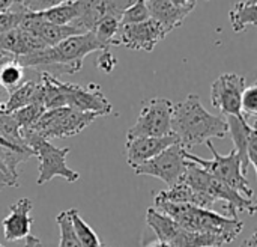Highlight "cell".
I'll return each mask as SVG.
<instances>
[{
    "label": "cell",
    "instance_id": "32",
    "mask_svg": "<svg viewBox=\"0 0 257 247\" xmlns=\"http://www.w3.org/2000/svg\"><path fill=\"white\" fill-rule=\"evenodd\" d=\"M241 113L242 116L251 118L256 122L257 115V85L247 86L242 92V98H241Z\"/></svg>",
    "mask_w": 257,
    "mask_h": 247
},
{
    "label": "cell",
    "instance_id": "33",
    "mask_svg": "<svg viewBox=\"0 0 257 247\" xmlns=\"http://www.w3.org/2000/svg\"><path fill=\"white\" fill-rule=\"evenodd\" d=\"M72 0H17V3L26 11V12H42L50 8L68 3Z\"/></svg>",
    "mask_w": 257,
    "mask_h": 247
},
{
    "label": "cell",
    "instance_id": "20",
    "mask_svg": "<svg viewBox=\"0 0 257 247\" xmlns=\"http://www.w3.org/2000/svg\"><path fill=\"white\" fill-rule=\"evenodd\" d=\"M224 118L227 122V133H230L233 145H235L233 149L236 151L239 161H241L242 175L247 177L248 169H250V163L247 157V146H248L250 136L256 130V127L248 124V121L244 116H224Z\"/></svg>",
    "mask_w": 257,
    "mask_h": 247
},
{
    "label": "cell",
    "instance_id": "15",
    "mask_svg": "<svg viewBox=\"0 0 257 247\" xmlns=\"http://www.w3.org/2000/svg\"><path fill=\"white\" fill-rule=\"evenodd\" d=\"M32 208L33 202L29 198H21L9 207V214L2 220L3 237L6 241L26 240V247H41V241L32 235Z\"/></svg>",
    "mask_w": 257,
    "mask_h": 247
},
{
    "label": "cell",
    "instance_id": "6",
    "mask_svg": "<svg viewBox=\"0 0 257 247\" xmlns=\"http://www.w3.org/2000/svg\"><path fill=\"white\" fill-rule=\"evenodd\" d=\"M205 145L211 149V152L214 155L212 160H205L196 154H191L190 151L187 152V160L196 163L197 166H200L202 169L209 172L212 177H215L217 180H220L221 183H224L226 186H229L230 189H233L244 198L253 199L254 190H253L250 181L247 180V177L242 175L241 161H239L236 151L232 149L227 155H221V154H218V151L215 149V146L211 140L206 142Z\"/></svg>",
    "mask_w": 257,
    "mask_h": 247
},
{
    "label": "cell",
    "instance_id": "4",
    "mask_svg": "<svg viewBox=\"0 0 257 247\" xmlns=\"http://www.w3.org/2000/svg\"><path fill=\"white\" fill-rule=\"evenodd\" d=\"M20 133L23 143L33 151L35 157L39 158V175L36 180L38 186H44L56 177H60L68 183H75L80 180V174L66 164V157L71 152V148H57L32 128H21Z\"/></svg>",
    "mask_w": 257,
    "mask_h": 247
},
{
    "label": "cell",
    "instance_id": "21",
    "mask_svg": "<svg viewBox=\"0 0 257 247\" xmlns=\"http://www.w3.org/2000/svg\"><path fill=\"white\" fill-rule=\"evenodd\" d=\"M32 103H41V83L35 80H24L23 85L9 92V98L3 109L6 113H12Z\"/></svg>",
    "mask_w": 257,
    "mask_h": 247
},
{
    "label": "cell",
    "instance_id": "17",
    "mask_svg": "<svg viewBox=\"0 0 257 247\" xmlns=\"http://www.w3.org/2000/svg\"><path fill=\"white\" fill-rule=\"evenodd\" d=\"M44 48H47V45L42 42L38 33L23 26H18L0 36V50L14 59L36 53Z\"/></svg>",
    "mask_w": 257,
    "mask_h": 247
},
{
    "label": "cell",
    "instance_id": "34",
    "mask_svg": "<svg viewBox=\"0 0 257 247\" xmlns=\"http://www.w3.org/2000/svg\"><path fill=\"white\" fill-rule=\"evenodd\" d=\"M117 65V59L110 53V48L101 50L98 57H96V68L105 74H110Z\"/></svg>",
    "mask_w": 257,
    "mask_h": 247
},
{
    "label": "cell",
    "instance_id": "11",
    "mask_svg": "<svg viewBox=\"0 0 257 247\" xmlns=\"http://www.w3.org/2000/svg\"><path fill=\"white\" fill-rule=\"evenodd\" d=\"M63 100H65V107H69L77 112L83 113H95L99 118L107 116L111 113L113 106L107 100V97L102 94L101 86L96 83H89L86 86L74 85V83H66V81H59Z\"/></svg>",
    "mask_w": 257,
    "mask_h": 247
},
{
    "label": "cell",
    "instance_id": "8",
    "mask_svg": "<svg viewBox=\"0 0 257 247\" xmlns=\"http://www.w3.org/2000/svg\"><path fill=\"white\" fill-rule=\"evenodd\" d=\"M98 118L99 116L95 113H83L69 107H59L45 110L42 116L36 121V124L32 127V130L47 140L72 137L81 133Z\"/></svg>",
    "mask_w": 257,
    "mask_h": 247
},
{
    "label": "cell",
    "instance_id": "43",
    "mask_svg": "<svg viewBox=\"0 0 257 247\" xmlns=\"http://www.w3.org/2000/svg\"><path fill=\"white\" fill-rule=\"evenodd\" d=\"M11 59H14V57H9V56H0V66H2L6 60H11Z\"/></svg>",
    "mask_w": 257,
    "mask_h": 247
},
{
    "label": "cell",
    "instance_id": "19",
    "mask_svg": "<svg viewBox=\"0 0 257 247\" xmlns=\"http://www.w3.org/2000/svg\"><path fill=\"white\" fill-rule=\"evenodd\" d=\"M155 199L172 202V204H188V205H194V207L205 208V210H212L215 204V201L211 196L194 190L182 180H179L173 187H169L167 190L157 193Z\"/></svg>",
    "mask_w": 257,
    "mask_h": 247
},
{
    "label": "cell",
    "instance_id": "3",
    "mask_svg": "<svg viewBox=\"0 0 257 247\" xmlns=\"http://www.w3.org/2000/svg\"><path fill=\"white\" fill-rule=\"evenodd\" d=\"M107 48L108 47L99 42L92 32H86L69 36L53 47H47L36 53L18 57L17 60L24 68L59 66L62 72L75 74L83 68V62L87 54Z\"/></svg>",
    "mask_w": 257,
    "mask_h": 247
},
{
    "label": "cell",
    "instance_id": "12",
    "mask_svg": "<svg viewBox=\"0 0 257 247\" xmlns=\"http://www.w3.org/2000/svg\"><path fill=\"white\" fill-rule=\"evenodd\" d=\"M134 0H74L77 18L71 24L80 33L93 32L96 24L107 15L122 18L125 9Z\"/></svg>",
    "mask_w": 257,
    "mask_h": 247
},
{
    "label": "cell",
    "instance_id": "14",
    "mask_svg": "<svg viewBox=\"0 0 257 247\" xmlns=\"http://www.w3.org/2000/svg\"><path fill=\"white\" fill-rule=\"evenodd\" d=\"M167 36L166 29L155 20L149 18L136 24H120L111 45H125L131 50L152 51L155 45Z\"/></svg>",
    "mask_w": 257,
    "mask_h": 247
},
{
    "label": "cell",
    "instance_id": "45",
    "mask_svg": "<svg viewBox=\"0 0 257 247\" xmlns=\"http://www.w3.org/2000/svg\"><path fill=\"white\" fill-rule=\"evenodd\" d=\"M0 56H8V54H5V53H3V51L0 50ZM9 57H11V56H9Z\"/></svg>",
    "mask_w": 257,
    "mask_h": 247
},
{
    "label": "cell",
    "instance_id": "28",
    "mask_svg": "<svg viewBox=\"0 0 257 247\" xmlns=\"http://www.w3.org/2000/svg\"><path fill=\"white\" fill-rule=\"evenodd\" d=\"M119 27H120V18L107 15L96 24V27L93 29L92 33L98 38L99 42H102L104 45H107L110 48L111 41L114 39V36L119 32Z\"/></svg>",
    "mask_w": 257,
    "mask_h": 247
},
{
    "label": "cell",
    "instance_id": "36",
    "mask_svg": "<svg viewBox=\"0 0 257 247\" xmlns=\"http://www.w3.org/2000/svg\"><path fill=\"white\" fill-rule=\"evenodd\" d=\"M17 0H0V14H5L8 11H11V8L15 5Z\"/></svg>",
    "mask_w": 257,
    "mask_h": 247
},
{
    "label": "cell",
    "instance_id": "27",
    "mask_svg": "<svg viewBox=\"0 0 257 247\" xmlns=\"http://www.w3.org/2000/svg\"><path fill=\"white\" fill-rule=\"evenodd\" d=\"M56 222L59 225V232H60L59 247H81L77 235H75L74 226H72L69 210L59 213L56 217Z\"/></svg>",
    "mask_w": 257,
    "mask_h": 247
},
{
    "label": "cell",
    "instance_id": "26",
    "mask_svg": "<svg viewBox=\"0 0 257 247\" xmlns=\"http://www.w3.org/2000/svg\"><path fill=\"white\" fill-rule=\"evenodd\" d=\"M20 131H21L20 125L17 124V121L12 118L11 113H5L0 116V137L15 148L27 149V146L23 143Z\"/></svg>",
    "mask_w": 257,
    "mask_h": 247
},
{
    "label": "cell",
    "instance_id": "31",
    "mask_svg": "<svg viewBox=\"0 0 257 247\" xmlns=\"http://www.w3.org/2000/svg\"><path fill=\"white\" fill-rule=\"evenodd\" d=\"M26 11L15 2V5L11 8V11L5 12V14H0V36L8 33L9 30L15 29L20 26L23 17H24Z\"/></svg>",
    "mask_w": 257,
    "mask_h": 247
},
{
    "label": "cell",
    "instance_id": "35",
    "mask_svg": "<svg viewBox=\"0 0 257 247\" xmlns=\"http://www.w3.org/2000/svg\"><path fill=\"white\" fill-rule=\"evenodd\" d=\"M247 157L250 166L257 171V130H254L250 136L248 146H247Z\"/></svg>",
    "mask_w": 257,
    "mask_h": 247
},
{
    "label": "cell",
    "instance_id": "39",
    "mask_svg": "<svg viewBox=\"0 0 257 247\" xmlns=\"http://www.w3.org/2000/svg\"><path fill=\"white\" fill-rule=\"evenodd\" d=\"M8 98H9V92L0 85V107L3 109L5 107V104H6V101H8ZM5 110V109H3Z\"/></svg>",
    "mask_w": 257,
    "mask_h": 247
},
{
    "label": "cell",
    "instance_id": "5",
    "mask_svg": "<svg viewBox=\"0 0 257 247\" xmlns=\"http://www.w3.org/2000/svg\"><path fill=\"white\" fill-rule=\"evenodd\" d=\"M181 180L185 181L194 190L211 196L215 202L223 201L224 208L227 211V217H238V213L241 211L250 216L256 213L254 199L244 198L242 195H239L238 192H235L233 189H230L193 161H188V166Z\"/></svg>",
    "mask_w": 257,
    "mask_h": 247
},
{
    "label": "cell",
    "instance_id": "42",
    "mask_svg": "<svg viewBox=\"0 0 257 247\" xmlns=\"http://www.w3.org/2000/svg\"><path fill=\"white\" fill-rule=\"evenodd\" d=\"M175 2L179 5H188V3H196L197 0H175Z\"/></svg>",
    "mask_w": 257,
    "mask_h": 247
},
{
    "label": "cell",
    "instance_id": "38",
    "mask_svg": "<svg viewBox=\"0 0 257 247\" xmlns=\"http://www.w3.org/2000/svg\"><path fill=\"white\" fill-rule=\"evenodd\" d=\"M239 247H257V232H253Z\"/></svg>",
    "mask_w": 257,
    "mask_h": 247
},
{
    "label": "cell",
    "instance_id": "10",
    "mask_svg": "<svg viewBox=\"0 0 257 247\" xmlns=\"http://www.w3.org/2000/svg\"><path fill=\"white\" fill-rule=\"evenodd\" d=\"M187 152L188 151L179 143L170 145L149 161L136 168L134 172L137 175H148V177L158 178L164 181L169 187H173L182 178L188 166Z\"/></svg>",
    "mask_w": 257,
    "mask_h": 247
},
{
    "label": "cell",
    "instance_id": "40",
    "mask_svg": "<svg viewBox=\"0 0 257 247\" xmlns=\"http://www.w3.org/2000/svg\"><path fill=\"white\" fill-rule=\"evenodd\" d=\"M145 247H172V246H169V244H166V243H161V241H154V243H149V244H146Z\"/></svg>",
    "mask_w": 257,
    "mask_h": 247
},
{
    "label": "cell",
    "instance_id": "46",
    "mask_svg": "<svg viewBox=\"0 0 257 247\" xmlns=\"http://www.w3.org/2000/svg\"><path fill=\"white\" fill-rule=\"evenodd\" d=\"M0 247H5V246H2V244H0Z\"/></svg>",
    "mask_w": 257,
    "mask_h": 247
},
{
    "label": "cell",
    "instance_id": "2",
    "mask_svg": "<svg viewBox=\"0 0 257 247\" xmlns=\"http://www.w3.org/2000/svg\"><path fill=\"white\" fill-rule=\"evenodd\" d=\"M155 210L170 217L182 228L197 232L218 237L224 244L232 243L242 231L244 223L238 217H226L212 210L199 208L188 204H172L160 199H154Z\"/></svg>",
    "mask_w": 257,
    "mask_h": 247
},
{
    "label": "cell",
    "instance_id": "23",
    "mask_svg": "<svg viewBox=\"0 0 257 247\" xmlns=\"http://www.w3.org/2000/svg\"><path fill=\"white\" fill-rule=\"evenodd\" d=\"M38 15L39 20L45 21V23H51V24H57V26H69L75 21L77 18V9L74 6V0L50 8L47 11L42 12H35Z\"/></svg>",
    "mask_w": 257,
    "mask_h": 247
},
{
    "label": "cell",
    "instance_id": "1",
    "mask_svg": "<svg viewBox=\"0 0 257 247\" xmlns=\"http://www.w3.org/2000/svg\"><path fill=\"white\" fill-rule=\"evenodd\" d=\"M172 133L178 143L187 151L197 145H205L211 139L227 136V122L221 115L209 113L200 103L197 94H190L184 101L173 104Z\"/></svg>",
    "mask_w": 257,
    "mask_h": 247
},
{
    "label": "cell",
    "instance_id": "29",
    "mask_svg": "<svg viewBox=\"0 0 257 247\" xmlns=\"http://www.w3.org/2000/svg\"><path fill=\"white\" fill-rule=\"evenodd\" d=\"M44 112H45V109L41 103H32L23 109L12 112L11 115L20 125V128H32L36 124V121L42 116Z\"/></svg>",
    "mask_w": 257,
    "mask_h": 247
},
{
    "label": "cell",
    "instance_id": "44",
    "mask_svg": "<svg viewBox=\"0 0 257 247\" xmlns=\"http://www.w3.org/2000/svg\"><path fill=\"white\" fill-rule=\"evenodd\" d=\"M5 113H6V112H5V110H3V109L0 107V116H2V115H5Z\"/></svg>",
    "mask_w": 257,
    "mask_h": 247
},
{
    "label": "cell",
    "instance_id": "41",
    "mask_svg": "<svg viewBox=\"0 0 257 247\" xmlns=\"http://www.w3.org/2000/svg\"><path fill=\"white\" fill-rule=\"evenodd\" d=\"M0 146H5V148H11V149H21V148H15V146H12L11 143H8V142H6L5 139H2V137H0ZM27 149H29V148H27Z\"/></svg>",
    "mask_w": 257,
    "mask_h": 247
},
{
    "label": "cell",
    "instance_id": "30",
    "mask_svg": "<svg viewBox=\"0 0 257 247\" xmlns=\"http://www.w3.org/2000/svg\"><path fill=\"white\" fill-rule=\"evenodd\" d=\"M149 20V11H148V5L146 0H134L133 5H130L125 12L122 14L120 18V24H136V23H142Z\"/></svg>",
    "mask_w": 257,
    "mask_h": 247
},
{
    "label": "cell",
    "instance_id": "37",
    "mask_svg": "<svg viewBox=\"0 0 257 247\" xmlns=\"http://www.w3.org/2000/svg\"><path fill=\"white\" fill-rule=\"evenodd\" d=\"M8 186H9V187H15V186H14V183H12V181H11L5 174L0 171V190H3V189H5V187H8Z\"/></svg>",
    "mask_w": 257,
    "mask_h": 247
},
{
    "label": "cell",
    "instance_id": "25",
    "mask_svg": "<svg viewBox=\"0 0 257 247\" xmlns=\"http://www.w3.org/2000/svg\"><path fill=\"white\" fill-rule=\"evenodd\" d=\"M71 220H72V226L75 231V235L80 241L81 247H102L99 237L96 235V232L83 220V217L80 216L78 210L71 208Z\"/></svg>",
    "mask_w": 257,
    "mask_h": 247
},
{
    "label": "cell",
    "instance_id": "22",
    "mask_svg": "<svg viewBox=\"0 0 257 247\" xmlns=\"http://www.w3.org/2000/svg\"><path fill=\"white\" fill-rule=\"evenodd\" d=\"M233 32L241 33L248 26H257V0H239L229 12Z\"/></svg>",
    "mask_w": 257,
    "mask_h": 247
},
{
    "label": "cell",
    "instance_id": "7",
    "mask_svg": "<svg viewBox=\"0 0 257 247\" xmlns=\"http://www.w3.org/2000/svg\"><path fill=\"white\" fill-rule=\"evenodd\" d=\"M146 223L155 232L158 241L172 247H221L224 241L208 234H197L182 228L170 217L161 214L155 208L146 213Z\"/></svg>",
    "mask_w": 257,
    "mask_h": 247
},
{
    "label": "cell",
    "instance_id": "13",
    "mask_svg": "<svg viewBox=\"0 0 257 247\" xmlns=\"http://www.w3.org/2000/svg\"><path fill=\"white\" fill-rule=\"evenodd\" d=\"M245 88V77L233 72L221 74L211 86V103L223 116H242L241 98Z\"/></svg>",
    "mask_w": 257,
    "mask_h": 247
},
{
    "label": "cell",
    "instance_id": "24",
    "mask_svg": "<svg viewBox=\"0 0 257 247\" xmlns=\"http://www.w3.org/2000/svg\"><path fill=\"white\" fill-rule=\"evenodd\" d=\"M24 75H26V68L17 59L6 60L0 66V85L8 92L14 91L20 85H23L24 83Z\"/></svg>",
    "mask_w": 257,
    "mask_h": 247
},
{
    "label": "cell",
    "instance_id": "18",
    "mask_svg": "<svg viewBox=\"0 0 257 247\" xmlns=\"http://www.w3.org/2000/svg\"><path fill=\"white\" fill-rule=\"evenodd\" d=\"M146 5L149 18L158 21L167 33L179 27L196 6V3L179 5L175 0H146Z\"/></svg>",
    "mask_w": 257,
    "mask_h": 247
},
{
    "label": "cell",
    "instance_id": "9",
    "mask_svg": "<svg viewBox=\"0 0 257 247\" xmlns=\"http://www.w3.org/2000/svg\"><path fill=\"white\" fill-rule=\"evenodd\" d=\"M173 103L167 98H151L142 106L136 124L128 130L126 139L131 137H164L172 134Z\"/></svg>",
    "mask_w": 257,
    "mask_h": 247
},
{
    "label": "cell",
    "instance_id": "16",
    "mask_svg": "<svg viewBox=\"0 0 257 247\" xmlns=\"http://www.w3.org/2000/svg\"><path fill=\"white\" fill-rule=\"evenodd\" d=\"M175 143H178V139L173 133L169 136H164V137H131V139H126V145H125L126 161L133 169H136Z\"/></svg>",
    "mask_w": 257,
    "mask_h": 247
}]
</instances>
